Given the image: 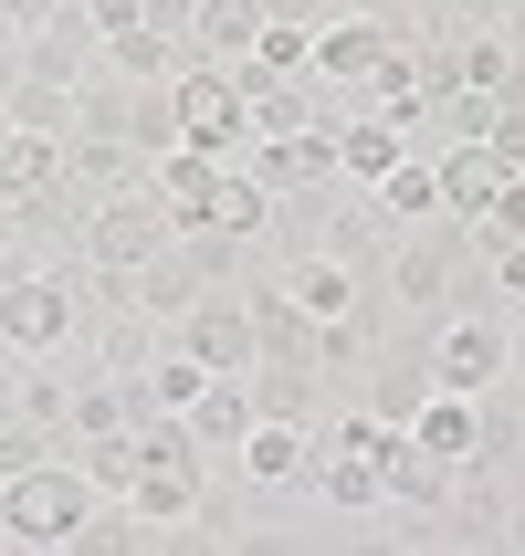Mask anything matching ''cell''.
<instances>
[{
  "instance_id": "cell-25",
  "label": "cell",
  "mask_w": 525,
  "mask_h": 556,
  "mask_svg": "<svg viewBox=\"0 0 525 556\" xmlns=\"http://www.w3.org/2000/svg\"><path fill=\"white\" fill-rule=\"evenodd\" d=\"M211 231H242V242H263V231H274V189L252 179V168H232V157H221V189H211Z\"/></svg>"
},
{
  "instance_id": "cell-7",
  "label": "cell",
  "mask_w": 525,
  "mask_h": 556,
  "mask_svg": "<svg viewBox=\"0 0 525 556\" xmlns=\"http://www.w3.org/2000/svg\"><path fill=\"white\" fill-rule=\"evenodd\" d=\"M168 337L200 357V368H252L263 357V337H252V305H242V283H200V305L168 326Z\"/></svg>"
},
{
  "instance_id": "cell-30",
  "label": "cell",
  "mask_w": 525,
  "mask_h": 556,
  "mask_svg": "<svg viewBox=\"0 0 525 556\" xmlns=\"http://www.w3.org/2000/svg\"><path fill=\"white\" fill-rule=\"evenodd\" d=\"M305 53H315V31H305V22H263V31H252V63H263V74H284V85L305 74Z\"/></svg>"
},
{
  "instance_id": "cell-11",
  "label": "cell",
  "mask_w": 525,
  "mask_h": 556,
  "mask_svg": "<svg viewBox=\"0 0 525 556\" xmlns=\"http://www.w3.org/2000/svg\"><path fill=\"white\" fill-rule=\"evenodd\" d=\"M95 63H105V42H95V22L63 0L42 31H22V74H42V85H85Z\"/></svg>"
},
{
  "instance_id": "cell-36",
  "label": "cell",
  "mask_w": 525,
  "mask_h": 556,
  "mask_svg": "<svg viewBox=\"0 0 525 556\" xmlns=\"http://www.w3.org/2000/svg\"><path fill=\"white\" fill-rule=\"evenodd\" d=\"M0 148H11V105H0Z\"/></svg>"
},
{
  "instance_id": "cell-5",
  "label": "cell",
  "mask_w": 525,
  "mask_h": 556,
  "mask_svg": "<svg viewBox=\"0 0 525 556\" xmlns=\"http://www.w3.org/2000/svg\"><path fill=\"white\" fill-rule=\"evenodd\" d=\"M515 378V346H504V315L452 305L432 326V389H504Z\"/></svg>"
},
{
  "instance_id": "cell-26",
  "label": "cell",
  "mask_w": 525,
  "mask_h": 556,
  "mask_svg": "<svg viewBox=\"0 0 525 556\" xmlns=\"http://www.w3.org/2000/svg\"><path fill=\"white\" fill-rule=\"evenodd\" d=\"M0 105H11V126H32V137H74V85L11 74V85H0Z\"/></svg>"
},
{
  "instance_id": "cell-22",
  "label": "cell",
  "mask_w": 525,
  "mask_h": 556,
  "mask_svg": "<svg viewBox=\"0 0 525 556\" xmlns=\"http://www.w3.org/2000/svg\"><path fill=\"white\" fill-rule=\"evenodd\" d=\"M400 157H410V126H389V116H347L337 126V179L368 189L378 168H400Z\"/></svg>"
},
{
  "instance_id": "cell-10",
  "label": "cell",
  "mask_w": 525,
  "mask_h": 556,
  "mask_svg": "<svg viewBox=\"0 0 525 556\" xmlns=\"http://www.w3.org/2000/svg\"><path fill=\"white\" fill-rule=\"evenodd\" d=\"M452 472H463V463H441V452H421L410 431H389V452H378V504L432 526V515H441V494H452Z\"/></svg>"
},
{
  "instance_id": "cell-20",
  "label": "cell",
  "mask_w": 525,
  "mask_h": 556,
  "mask_svg": "<svg viewBox=\"0 0 525 556\" xmlns=\"http://www.w3.org/2000/svg\"><path fill=\"white\" fill-rule=\"evenodd\" d=\"M305 452H315V431H295V420H252L232 463H242L252 483H274V494H295V483H305Z\"/></svg>"
},
{
  "instance_id": "cell-16",
  "label": "cell",
  "mask_w": 525,
  "mask_h": 556,
  "mask_svg": "<svg viewBox=\"0 0 525 556\" xmlns=\"http://www.w3.org/2000/svg\"><path fill=\"white\" fill-rule=\"evenodd\" d=\"M116 294H126L137 315H148V326H179V315L200 305V274L179 263V242H158L148 263H137V274H116Z\"/></svg>"
},
{
  "instance_id": "cell-35",
  "label": "cell",
  "mask_w": 525,
  "mask_h": 556,
  "mask_svg": "<svg viewBox=\"0 0 525 556\" xmlns=\"http://www.w3.org/2000/svg\"><path fill=\"white\" fill-rule=\"evenodd\" d=\"M0 274H22V252H11V220H0Z\"/></svg>"
},
{
  "instance_id": "cell-15",
  "label": "cell",
  "mask_w": 525,
  "mask_h": 556,
  "mask_svg": "<svg viewBox=\"0 0 525 556\" xmlns=\"http://www.w3.org/2000/svg\"><path fill=\"white\" fill-rule=\"evenodd\" d=\"M274 283H284V294H295L305 315H347L358 294H368V274H358L347 252H326V242H305V252H295V263H284Z\"/></svg>"
},
{
  "instance_id": "cell-1",
  "label": "cell",
  "mask_w": 525,
  "mask_h": 556,
  "mask_svg": "<svg viewBox=\"0 0 525 556\" xmlns=\"http://www.w3.org/2000/svg\"><path fill=\"white\" fill-rule=\"evenodd\" d=\"M95 483L74 472V452H53V463H32V472H0V535L11 546H74V535L95 526Z\"/></svg>"
},
{
  "instance_id": "cell-34",
  "label": "cell",
  "mask_w": 525,
  "mask_h": 556,
  "mask_svg": "<svg viewBox=\"0 0 525 556\" xmlns=\"http://www.w3.org/2000/svg\"><path fill=\"white\" fill-rule=\"evenodd\" d=\"M441 11H452V22H463V31H495L504 11H515V0H441Z\"/></svg>"
},
{
  "instance_id": "cell-29",
  "label": "cell",
  "mask_w": 525,
  "mask_h": 556,
  "mask_svg": "<svg viewBox=\"0 0 525 556\" xmlns=\"http://www.w3.org/2000/svg\"><path fill=\"white\" fill-rule=\"evenodd\" d=\"M63 179V137H32V126H11V148H0V200H22V189Z\"/></svg>"
},
{
  "instance_id": "cell-32",
  "label": "cell",
  "mask_w": 525,
  "mask_h": 556,
  "mask_svg": "<svg viewBox=\"0 0 525 556\" xmlns=\"http://www.w3.org/2000/svg\"><path fill=\"white\" fill-rule=\"evenodd\" d=\"M189 11H200V0H137V22H148V31H179V42H189Z\"/></svg>"
},
{
  "instance_id": "cell-4",
  "label": "cell",
  "mask_w": 525,
  "mask_h": 556,
  "mask_svg": "<svg viewBox=\"0 0 525 556\" xmlns=\"http://www.w3.org/2000/svg\"><path fill=\"white\" fill-rule=\"evenodd\" d=\"M168 231H179V220L158 211V189L137 179V189H116V200H95V211H85V252H74V263H85V274H137Z\"/></svg>"
},
{
  "instance_id": "cell-19",
  "label": "cell",
  "mask_w": 525,
  "mask_h": 556,
  "mask_svg": "<svg viewBox=\"0 0 525 556\" xmlns=\"http://www.w3.org/2000/svg\"><path fill=\"white\" fill-rule=\"evenodd\" d=\"M148 189H158V211H168V220H200V211H211V189H221V157L211 148H158L148 157Z\"/></svg>"
},
{
  "instance_id": "cell-18",
  "label": "cell",
  "mask_w": 525,
  "mask_h": 556,
  "mask_svg": "<svg viewBox=\"0 0 525 556\" xmlns=\"http://www.w3.org/2000/svg\"><path fill=\"white\" fill-rule=\"evenodd\" d=\"M148 179V157L126 148V137H63V189H85V200H116V189Z\"/></svg>"
},
{
  "instance_id": "cell-21",
  "label": "cell",
  "mask_w": 525,
  "mask_h": 556,
  "mask_svg": "<svg viewBox=\"0 0 525 556\" xmlns=\"http://www.w3.org/2000/svg\"><path fill=\"white\" fill-rule=\"evenodd\" d=\"M368 211L389 220V231H410V220H432V211H441V189H432V157L410 148L400 168H378V179H368Z\"/></svg>"
},
{
  "instance_id": "cell-9",
  "label": "cell",
  "mask_w": 525,
  "mask_h": 556,
  "mask_svg": "<svg viewBox=\"0 0 525 556\" xmlns=\"http://www.w3.org/2000/svg\"><path fill=\"white\" fill-rule=\"evenodd\" d=\"M242 157H252V179L274 189V200H284V189H337V126H326V116L295 126V137H252Z\"/></svg>"
},
{
  "instance_id": "cell-6",
  "label": "cell",
  "mask_w": 525,
  "mask_h": 556,
  "mask_svg": "<svg viewBox=\"0 0 525 556\" xmlns=\"http://www.w3.org/2000/svg\"><path fill=\"white\" fill-rule=\"evenodd\" d=\"M168 94H179V148H211V157H242L252 148V116H242V94H232L221 63L189 53L179 74H168Z\"/></svg>"
},
{
  "instance_id": "cell-24",
  "label": "cell",
  "mask_w": 525,
  "mask_h": 556,
  "mask_svg": "<svg viewBox=\"0 0 525 556\" xmlns=\"http://www.w3.org/2000/svg\"><path fill=\"white\" fill-rule=\"evenodd\" d=\"M252 31H263V0H200L189 11V53L232 63V53H252Z\"/></svg>"
},
{
  "instance_id": "cell-17",
  "label": "cell",
  "mask_w": 525,
  "mask_h": 556,
  "mask_svg": "<svg viewBox=\"0 0 525 556\" xmlns=\"http://www.w3.org/2000/svg\"><path fill=\"white\" fill-rule=\"evenodd\" d=\"M432 189H441V211H452V220H484V200L504 189V168H495L484 137H452V148H432Z\"/></svg>"
},
{
  "instance_id": "cell-31",
  "label": "cell",
  "mask_w": 525,
  "mask_h": 556,
  "mask_svg": "<svg viewBox=\"0 0 525 556\" xmlns=\"http://www.w3.org/2000/svg\"><path fill=\"white\" fill-rule=\"evenodd\" d=\"M473 242H525V168H504V189L484 200V220H473Z\"/></svg>"
},
{
  "instance_id": "cell-37",
  "label": "cell",
  "mask_w": 525,
  "mask_h": 556,
  "mask_svg": "<svg viewBox=\"0 0 525 556\" xmlns=\"http://www.w3.org/2000/svg\"><path fill=\"white\" fill-rule=\"evenodd\" d=\"M515 535H525V526H515Z\"/></svg>"
},
{
  "instance_id": "cell-2",
  "label": "cell",
  "mask_w": 525,
  "mask_h": 556,
  "mask_svg": "<svg viewBox=\"0 0 525 556\" xmlns=\"http://www.w3.org/2000/svg\"><path fill=\"white\" fill-rule=\"evenodd\" d=\"M463 263H473V220L432 211V220H410L400 242H389L378 283H389V294H400L410 315H452V283H463Z\"/></svg>"
},
{
  "instance_id": "cell-13",
  "label": "cell",
  "mask_w": 525,
  "mask_h": 556,
  "mask_svg": "<svg viewBox=\"0 0 525 556\" xmlns=\"http://www.w3.org/2000/svg\"><path fill=\"white\" fill-rule=\"evenodd\" d=\"M179 420H189V441H200L211 463H232V452H242V431H252V389H242V368H211V378H200V400H189Z\"/></svg>"
},
{
  "instance_id": "cell-28",
  "label": "cell",
  "mask_w": 525,
  "mask_h": 556,
  "mask_svg": "<svg viewBox=\"0 0 525 556\" xmlns=\"http://www.w3.org/2000/svg\"><path fill=\"white\" fill-rule=\"evenodd\" d=\"M126 148H137V157L179 148V94H168V85H126Z\"/></svg>"
},
{
  "instance_id": "cell-8",
  "label": "cell",
  "mask_w": 525,
  "mask_h": 556,
  "mask_svg": "<svg viewBox=\"0 0 525 556\" xmlns=\"http://www.w3.org/2000/svg\"><path fill=\"white\" fill-rule=\"evenodd\" d=\"M389 42H400V22H378V11H337V22H315L305 74H315V85H368L378 63H389Z\"/></svg>"
},
{
  "instance_id": "cell-27",
  "label": "cell",
  "mask_w": 525,
  "mask_h": 556,
  "mask_svg": "<svg viewBox=\"0 0 525 556\" xmlns=\"http://www.w3.org/2000/svg\"><path fill=\"white\" fill-rule=\"evenodd\" d=\"M200 378H211V368H200V357H189V346L168 337V346L148 357V368H137V400H148V409H189V400H200Z\"/></svg>"
},
{
  "instance_id": "cell-14",
  "label": "cell",
  "mask_w": 525,
  "mask_h": 556,
  "mask_svg": "<svg viewBox=\"0 0 525 556\" xmlns=\"http://www.w3.org/2000/svg\"><path fill=\"white\" fill-rule=\"evenodd\" d=\"M242 389H252V420H295V431H326V420H315V400H326V389H315V368H305V357H252V368H242Z\"/></svg>"
},
{
  "instance_id": "cell-3",
  "label": "cell",
  "mask_w": 525,
  "mask_h": 556,
  "mask_svg": "<svg viewBox=\"0 0 525 556\" xmlns=\"http://www.w3.org/2000/svg\"><path fill=\"white\" fill-rule=\"evenodd\" d=\"M85 337V294L74 274H0V346L11 357H63V346Z\"/></svg>"
},
{
  "instance_id": "cell-33",
  "label": "cell",
  "mask_w": 525,
  "mask_h": 556,
  "mask_svg": "<svg viewBox=\"0 0 525 556\" xmlns=\"http://www.w3.org/2000/svg\"><path fill=\"white\" fill-rule=\"evenodd\" d=\"M263 22H305L315 31V22H337V0H263Z\"/></svg>"
},
{
  "instance_id": "cell-12",
  "label": "cell",
  "mask_w": 525,
  "mask_h": 556,
  "mask_svg": "<svg viewBox=\"0 0 525 556\" xmlns=\"http://www.w3.org/2000/svg\"><path fill=\"white\" fill-rule=\"evenodd\" d=\"M410 441L441 452V463H484V389H432L410 409Z\"/></svg>"
},
{
  "instance_id": "cell-23",
  "label": "cell",
  "mask_w": 525,
  "mask_h": 556,
  "mask_svg": "<svg viewBox=\"0 0 525 556\" xmlns=\"http://www.w3.org/2000/svg\"><path fill=\"white\" fill-rule=\"evenodd\" d=\"M105 63H116L126 85H168V74L189 63V42H179V31H148V22H126V31H105Z\"/></svg>"
}]
</instances>
